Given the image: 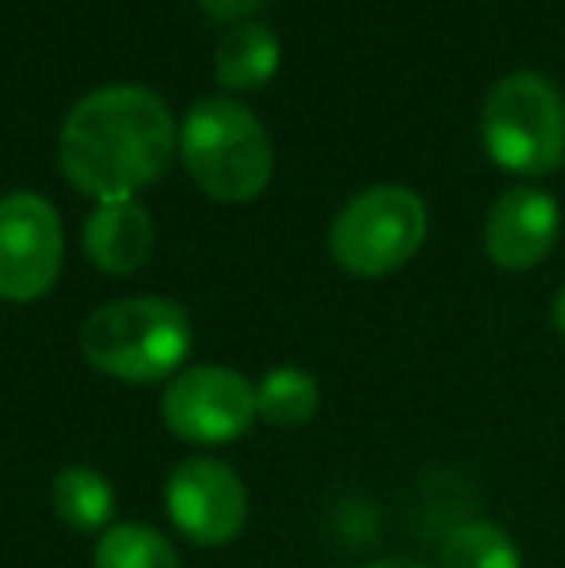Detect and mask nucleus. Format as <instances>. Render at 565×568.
I'll use <instances>...</instances> for the list:
<instances>
[{"instance_id": "nucleus-7", "label": "nucleus", "mask_w": 565, "mask_h": 568, "mask_svg": "<svg viewBox=\"0 0 565 568\" xmlns=\"http://www.w3.org/2000/svg\"><path fill=\"white\" fill-rule=\"evenodd\" d=\"M62 221L43 194L0 197V298L36 302L59 283Z\"/></svg>"}, {"instance_id": "nucleus-8", "label": "nucleus", "mask_w": 565, "mask_h": 568, "mask_svg": "<svg viewBox=\"0 0 565 568\" xmlns=\"http://www.w3.org/2000/svg\"><path fill=\"white\" fill-rule=\"evenodd\" d=\"M167 515L194 546H229L249 523V487L213 456H190L167 479Z\"/></svg>"}, {"instance_id": "nucleus-11", "label": "nucleus", "mask_w": 565, "mask_h": 568, "mask_svg": "<svg viewBox=\"0 0 565 568\" xmlns=\"http://www.w3.org/2000/svg\"><path fill=\"white\" fill-rule=\"evenodd\" d=\"M275 70H280V39L264 23H233L213 54V74L233 93L260 90Z\"/></svg>"}, {"instance_id": "nucleus-18", "label": "nucleus", "mask_w": 565, "mask_h": 568, "mask_svg": "<svg viewBox=\"0 0 565 568\" xmlns=\"http://www.w3.org/2000/svg\"><path fill=\"white\" fill-rule=\"evenodd\" d=\"M364 568H426V565L407 561V557H392V561H376V565H364Z\"/></svg>"}, {"instance_id": "nucleus-16", "label": "nucleus", "mask_w": 565, "mask_h": 568, "mask_svg": "<svg viewBox=\"0 0 565 568\" xmlns=\"http://www.w3.org/2000/svg\"><path fill=\"white\" fill-rule=\"evenodd\" d=\"M202 8H205V12H213V16H221V20L244 23L260 8V0H202Z\"/></svg>"}, {"instance_id": "nucleus-9", "label": "nucleus", "mask_w": 565, "mask_h": 568, "mask_svg": "<svg viewBox=\"0 0 565 568\" xmlns=\"http://www.w3.org/2000/svg\"><path fill=\"white\" fill-rule=\"evenodd\" d=\"M562 213L546 190L515 186L492 205L488 225H484V247L492 263L504 271H531L551 255L558 240Z\"/></svg>"}, {"instance_id": "nucleus-10", "label": "nucleus", "mask_w": 565, "mask_h": 568, "mask_svg": "<svg viewBox=\"0 0 565 568\" xmlns=\"http://www.w3.org/2000/svg\"><path fill=\"white\" fill-rule=\"evenodd\" d=\"M82 247L90 263L105 275H137L155 247L151 213L137 197L98 202V210L82 225Z\"/></svg>"}, {"instance_id": "nucleus-12", "label": "nucleus", "mask_w": 565, "mask_h": 568, "mask_svg": "<svg viewBox=\"0 0 565 568\" xmlns=\"http://www.w3.org/2000/svg\"><path fill=\"white\" fill-rule=\"evenodd\" d=\"M51 507L67 530L98 534L113 523V484L98 468L70 464L51 479Z\"/></svg>"}, {"instance_id": "nucleus-14", "label": "nucleus", "mask_w": 565, "mask_h": 568, "mask_svg": "<svg viewBox=\"0 0 565 568\" xmlns=\"http://www.w3.org/2000/svg\"><path fill=\"white\" fill-rule=\"evenodd\" d=\"M442 568H523V557L504 526L476 518L445 534Z\"/></svg>"}, {"instance_id": "nucleus-6", "label": "nucleus", "mask_w": 565, "mask_h": 568, "mask_svg": "<svg viewBox=\"0 0 565 568\" xmlns=\"http://www.w3.org/2000/svg\"><path fill=\"white\" fill-rule=\"evenodd\" d=\"M163 422L190 445H229L260 418L256 383L221 364L182 367L163 390Z\"/></svg>"}, {"instance_id": "nucleus-3", "label": "nucleus", "mask_w": 565, "mask_h": 568, "mask_svg": "<svg viewBox=\"0 0 565 568\" xmlns=\"http://www.w3.org/2000/svg\"><path fill=\"white\" fill-rule=\"evenodd\" d=\"M179 151L190 179L218 202H252L272 182V140L256 113L233 98L198 101L179 128Z\"/></svg>"}, {"instance_id": "nucleus-1", "label": "nucleus", "mask_w": 565, "mask_h": 568, "mask_svg": "<svg viewBox=\"0 0 565 568\" xmlns=\"http://www.w3.org/2000/svg\"><path fill=\"white\" fill-rule=\"evenodd\" d=\"M179 151V128L163 98L143 85H101L85 93L59 132V166L93 202L137 197L163 179Z\"/></svg>"}, {"instance_id": "nucleus-4", "label": "nucleus", "mask_w": 565, "mask_h": 568, "mask_svg": "<svg viewBox=\"0 0 565 568\" xmlns=\"http://www.w3.org/2000/svg\"><path fill=\"white\" fill-rule=\"evenodd\" d=\"M426 205L407 186H372L337 213L330 255L356 278H384L415 260L426 240Z\"/></svg>"}, {"instance_id": "nucleus-5", "label": "nucleus", "mask_w": 565, "mask_h": 568, "mask_svg": "<svg viewBox=\"0 0 565 568\" xmlns=\"http://www.w3.org/2000/svg\"><path fill=\"white\" fill-rule=\"evenodd\" d=\"M484 148L504 171L546 174L565 159V101L543 74H507L484 101Z\"/></svg>"}, {"instance_id": "nucleus-15", "label": "nucleus", "mask_w": 565, "mask_h": 568, "mask_svg": "<svg viewBox=\"0 0 565 568\" xmlns=\"http://www.w3.org/2000/svg\"><path fill=\"white\" fill-rule=\"evenodd\" d=\"M93 568H182L174 546L143 523H117L98 538Z\"/></svg>"}, {"instance_id": "nucleus-17", "label": "nucleus", "mask_w": 565, "mask_h": 568, "mask_svg": "<svg viewBox=\"0 0 565 568\" xmlns=\"http://www.w3.org/2000/svg\"><path fill=\"white\" fill-rule=\"evenodd\" d=\"M551 317H554V329L565 337V286L558 294H554V306H551Z\"/></svg>"}, {"instance_id": "nucleus-2", "label": "nucleus", "mask_w": 565, "mask_h": 568, "mask_svg": "<svg viewBox=\"0 0 565 568\" xmlns=\"http://www.w3.org/2000/svg\"><path fill=\"white\" fill-rule=\"evenodd\" d=\"M190 317L171 298H117L82 325V356L101 375L124 383H159L182 372L190 356Z\"/></svg>"}, {"instance_id": "nucleus-13", "label": "nucleus", "mask_w": 565, "mask_h": 568, "mask_svg": "<svg viewBox=\"0 0 565 568\" xmlns=\"http://www.w3.org/2000/svg\"><path fill=\"white\" fill-rule=\"evenodd\" d=\"M322 406V390H317L314 375L299 372V367H275L256 383V410L268 426L299 429Z\"/></svg>"}]
</instances>
